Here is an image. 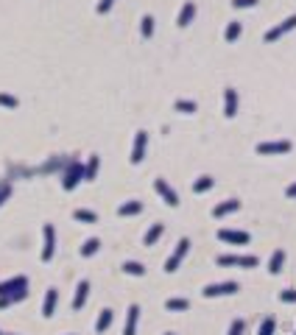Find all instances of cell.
Wrapping results in <instances>:
<instances>
[{
    "instance_id": "6da1fadb",
    "label": "cell",
    "mask_w": 296,
    "mask_h": 335,
    "mask_svg": "<svg viewBox=\"0 0 296 335\" xmlns=\"http://www.w3.org/2000/svg\"><path fill=\"white\" fill-rule=\"evenodd\" d=\"M25 277H17V279H8V282H3L0 285V296H8V299H14V302H20V299H25Z\"/></svg>"
},
{
    "instance_id": "7a4b0ae2",
    "label": "cell",
    "mask_w": 296,
    "mask_h": 335,
    "mask_svg": "<svg viewBox=\"0 0 296 335\" xmlns=\"http://www.w3.org/2000/svg\"><path fill=\"white\" fill-rule=\"evenodd\" d=\"M187 249H190V240L187 237H182V240L176 243V251L168 257V263H165V271L168 274H173V271H179V263L184 260V254H187Z\"/></svg>"
},
{
    "instance_id": "3957f363",
    "label": "cell",
    "mask_w": 296,
    "mask_h": 335,
    "mask_svg": "<svg viewBox=\"0 0 296 335\" xmlns=\"http://www.w3.org/2000/svg\"><path fill=\"white\" fill-rule=\"evenodd\" d=\"M260 263L254 254H246V257H238V254H221L218 257V265H240V268H254Z\"/></svg>"
},
{
    "instance_id": "277c9868",
    "label": "cell",
    "mask_w": 296,
    "mask_h": 335,
    "mask_svg": "<svg viewBox=\"0 0 296 335\" xmlns=\"http://www.w3.org/2000/svg\"><path fill=\"white\" fill-rule=\"evenodd\" d=\"M291 143L288 140H277V143H260L257 145V154L260 157H274V154H288Z\"/></svg>"
},
{
    "instance_id": "5b68a950",
    "label": "cell",
    "mask_w": 296,
    "mask_h": 335,
    "mask_svg": "<svg viewBox=\"0 0 296 335\" xmlns=\"http://www.w3.org/2000/svg\"><path fill=\"white\" fill-rule=\"evenodd\" d=\"M294 28H296V14L288 17V20H282L280 25H274L271 31H266V42H277L280 36H285L288 31H294Z\"/></svg>"
},
{
    "instance_id": "8992f818",
    "label": "cell",
    "mask_w": 296,
    "mask_h": 335,
    "mask_svg": "<svg viewBox=\"0 0 296 335\" xmlns=\"http://www.w3.org/2000/svg\"><path fill=\"white\" fill-rule=\"evenodd\" d=\"M201 293H204L207 299H212V296H229V293H238V282H218V285H207Z\"/></svg>"
},
{
    "instance_id": "52a82bcc",
    "label": "cell",
    "mask_w": 296,
    "mask_h": 335,
    "mask_svg": "<svg viewBox=\"0 0 296 335\" xmlns=\"http://www.w3.org/2000/svg\"><path fill=\"white\" fill-rule=\"evenodd\" d=\"M81 179H84V168H81V162H73L70 168H67V173H64L62 187H64V190H73V187H76Z\"/></svg>"
},
{
    "instance_id": "ba28073f",
    "label": "cell",
    "mask_w": 296,
    "mask_h": 335,
    "mask_svg": "<svg viewBox=\"0 0 296 335\" xmlns=\"http://www.w3.org/2000/svg\"><path fill=\"white\" fill-rule=\"evenodd\" d=\"M154 187H156V193H159V196L165 199V204H168V207H176V204H179V196H176V190H173V187H170L168 182H165V179H156V182H154Z\"/></svg>"
},
{
    "instance_id": "9c48e42d",
    "label": "cell",
    "mask_w": 296,
    "mask_h": 335,
    "mask_svg": "<svg viewBox=\"0 0 296 335\" xmlns=\"http://www.w3.org/2000/svg\"><path fill=\"white\" fill-rule=\"evenodd\" d=\"M146 143H148V134L146 131H137V137H134V148H132V165H140L143 157H146Z\"/></svg>"
},
{
    "instance_id": "30bf717a",
    "label": "cell",
    "mask_w": 296,
    "mask_h": 335,
    "mask_svg": "<svg viewBox=\"0 0 296 335\" xmlns=\"http://www.w3.org/2000/svg\"><path fill=\"white\" fill-rule=\"evenodd\" d=\"M42 237H45V246H42V260L48 263L50 257H53V251H56V237H53V226H50V223H45V229H42Z\"/></svg>"
},
{
    "instance_id": "8fae6325",
    "label": "cell",
    "mask_w": 296,
    "mask_h": 335,
    "mask_svg": "<svg viewBox=\"0 0 296 335\" xmlns=\"http://www.w3.org/2000/svg\"><path fill=\"white\" fill-rule=\"evenodd\" d=\"M218 240L235 243V246H246V243H249V235H246V232H235V229H221V232H218Z\"/></svg>"
},
{
    "instance_id": "7c38bea8",
    "label": "cell",
    "mask_w": 296,
    "mask_h": 335,
    "mask_svg": "<svg viewBox=\"0 0 296 335\" xmlns=\"http://www.w3.org/2000/svg\"><path fill=\"white\" fill-rule=\"evenodd\" d=\"M224 114L226 117H235L238 114V93H235L232 87L224 93Z\"/></svg>"
},
{
    "instance_id": "4fadbf2b",
    "label": "cell",
    "mask_w": 296,
    "mask_h": 335,
    "mask_svg": "<svg viewBox=\"0 0 296 335\" xmlns=\"http://www.w3.org/2000/svg\"><path fill=\"white\" fill-rule=\"evenodd\" d=\"M193 17H196V3H184L182 11H179V17H176V25L179 28H187V25L193 22Z\"/></svg>"
},
{
    "instance_id": "5bb4252c",
    "label": "cell",
    "mask_w": 296,
    "mask_h": 335,
    "mask_svg": "<svg viewBox=\"0 0 296 335\" xmlns=\"http://www.w3.org/2000/svg\"><path fill=\"white\" fill-rule=\"evenodd\" d=\"M87 293H90V282H87V279H81V282H78V288H76V296H73V310H81V307H84Z\"/></svg>"
},
{
    "instance_id": "9a60e30c",
    "label": "cell",
    "mask_w": 296,
    "mask_h": 335,
    "mask_svg": "<svg viewBox=\"0 0 296 335\" xmlns=\"http://www.w3.org/2000/svg\"><path fill=\"white\" fill-rule=\"evenodd\" d=\"M240 207V201H235V199H229V201H221L218 207L212 210V218H226L229 213H235V210Z\"/></svg>"
},
{
    "instance_id": "2e32d148",
    "label": "cell",
    "mask_w": 296,
    "mask_h": 335,
    "mask_svg": "<svg viewBox=\"0 0 296 335\" xmlns=\"http://www.w3.org/2000/svg\"><path fill=\"white\" fill-rule=\"evenodd\" d=\"M137 319H140V307L132 305V307H129V316H126V327H123V335H134V330H137Z\"/></svg>"
},
{
    "instance_id": "e0dca14e",
    "label": "cell",
    "mask_w": 296,
    "mask_h": 335,
    "mask_svg": "<svg viewBox=\"0 0 296 335\" xmlns=\"http://www.w3.org/2000/svg\"><path fill=\"white\" fill-rule=\"evenodd\" d=\"M143 213V204L140 201H126V204H120L118 207V215L120 218H132V215H140Z\"/></svg>"
},
{
    "instance_id": "ac0fdd59",
    "label": "cell",
    "mask_w": 296,
    "mask_h": 335,
    "mask_svg": "<svg viewBox=\"0 0 296 335\" xmlns=\"http://www.w3.org/2000/svg\"><path fill=\"white\" fill-rule=\"evenodd\" d=\"M56 299H59V291H53V288H50V291L45 293V305H42V316H45V319H50V316H53V310H56Z\"/></svg>"
},
{
    "instance_id": "d6986e66",
    "label": "cell",
    "mask_w": 296,
    "mask_h": 335,
    "mask_svg": "<svg viewBox=\"0 0 296 335\" xmlns=\"http://www.w3.org/2000/svg\"><path fill=\"white\" fill-rule=\"evenodd\" d=\"M282 263H285V251L277 249L274 254H271V260H268V271H271V274H280V271H282Z\"/></svg>"
},
{
    "instance_id": "ffe728a7",
    "label": "cell",
    "mask_w": 296,
    "mask_h": 335,
    "mask_svg": "<svg viewBox=\"0 0 296 335\" xmlns=\"http://www.w3.org/2000/svg\"><path fill=\"white\" fill-rule=\"evenodd\" d=\"M240 34H243V25H240V22H229L226 31H224V39H226V42H238Z\"/></svg>"
},
{
    "instance_id": "44dd1931",
    "label": "cell",
    "mask_w": 296,
    "mask_h": 335,
    "mask_svg": "<svg viewBox=\"0 0 296 335\" xmlns=\"http://www.w3.org/2000/svg\"><path fill=\"white\" fill-rule=\"evenodd\" d=\"M109 324H112V310H101L98 321H95V333H106Z\"/></svg>"
},
{
    "instance_id": "7402d4cb",
    "label": "cell",
    "mask_w": 296,
    "mask_h": 335,
    "mask_svg": "<svg viewBox=\"0 0 296 335\" xmlns=\"http://www.w3.org/2000/svg\"><path fill=\"white\" fill-rule=\"evenodd\" d=\"M162 232H165L162 223H154V226H151V229L146 232V246H154V243L159 240V237H162Z\"/></svg>"
},
{
    "instance_id": "603a6c76",
    "label": "cell",
    "mask_w": 296,
    "mask_h": 335,
    "mask_svg": "<svg viewBox=\"0 0 296 335\" xmlns=\"http://www.w3.org/2000/svg\"><path fill=\"white\" fill-rule=\"evenodd\" d=\"M212 185H215V179L212 176H198L196 182H193V193H207Z\"/></svg>"
},
{
    "instance_id": "cb8c5ba5",
    "label": "cell",
    "mask_w": 296,
    "mask_h": 335,
    "mask_svg": "<svg viewBox=\"0 0 296 335\" xmlns=\"http://www.w3.org/2000/svg\"><path fill=\"white\" fill-rule=\"evenodd\" d=\"M140 31H143V36H146V39H151V36H154V17H151V14H146L140 20Z\"/></svg>"
},
{
    "instance_id": "d4e9b609",
    "label": "cell",
    "mask_w": 296,
    "mask_h": 335,
    "mask_svg": "<svg viewBox=\"0 0 296 335\" xmlns=\"http://www.w3.org/2000/svg\"><path fill=\"white\" fill-rule=\"evenodd\" d=\"M165 307H168L170 313H182V310L190 307V302H187V299H168V302H165Z\"/></svg>"
},
{
    "instance_id": "484cf974",
    "label": "cell",
    "mask_w": 296,
    "mask_h": 335,
    "mask_svg": "<svg viewBox=\"0 0 296 335\" xmlns=\"http://www.w3.org/2000/svg\"><path fill=\"white\" fill-rule=\"evenodd\" d=\"M98 249H101V240H98V237H90V240L81 246V257H92Z\"/></svg>"
},
{
    "instance_id": "4316f807",
    "label": "cell",
    "mask_w": 296,
    "mask_h": 335,
    "mask_svg": "<svg viewBox=\"0 0 296 335\" xmlns=\"http://www.w3.org/2000/svg\"><path fill=\"white\" fill-rule=\"evenodd\" d=\"M73 218H76V221H81V223H95V221H98V215L90 213V210H76V213H73Z\"/></svg>"
},
{
    "instance_id": "83f0119b",
    "label": "cell",
    "mask_w": 296,
    "mask_h": 335,
    "mask_svg": "<svg viewBox=\"0 0 296 335\" xmlns=\"http://www.w3.org/2000/svg\"><path fill=\"white\" fill-rule=\"evenodd\" d=\"M95 173H98V157H90V162L84 165V179H87V182H92Z\"/></svg>"
},
{
    "instance_id": "f1b7e54d",
    "label": "cell",
    "mask_w": 296,
    "mask_h": 335,
    "mask_svg": "<svg viewBox=\"0 0 296 335\" xmlns=\"http://www.w3.org/2000/svg\"><path fill=\"white\" fill-rule=\"evenodd\" d=\"M173 109H176V112H182V114H193V112H196V101H176V104H173Z\"/></svg>"
},
{
    "instance_id": "f546056e",
    "label": "cell",
    "mask_w": 296,
    "mask_h": 335,
    "mask_svg": "<svg viewBox=\"0 0 296 335\" xmlns=\"http://www.w3.org/2000/svg\"><path fill=\"white\" fill-rule=\"evenodd\" d=\"M123 271L132 274V277H143L146 274V268H143L140 263H134V260H129V263H123Z\"/></svg>"
},
{
    "instance_id": "4dcf8cb0",
    "label": "cell",
    "mask_w": 296,
    "mask_h": 335,
    "mask_svg": "<svg viewBox=\"0 0 296 335\" xmlns=\"http://www.w3.org/2000/svg\"><path fill=\"white\" fill-rule=\"evenodd\" d=\"M274 330H277V321L268 316V319H263V324H260V330H257V335H274Z\"/></svg>"
},
{
    "instance_id": "1f68e13d",
    "label": "cell",
    "mask_w": 296,
    "mask_h": 335,
    "mask_svg": "<svg viewBox=\"0 0 296 335\" xmlns=\"http://www.w3.org/2000/svg\"><path fill=\"white\" fill-rule=\"evenodd\" d=\"M0 107H6V109H17V98H14V95L0 93Z\"/></svg>"
},
{
    "instance_id": "d6a6232c",
    "label": "cell",
    "mask_w": 296,
    "mask_h": 335,
    "mask_svg": "<svg viewBox=\"0 0 296 335\" xmlns=\"http://www.w3.org/2000/svg\"><path fill=\"white\" fill-rule=\"evenodd\" d=\"M280 299L285 302V305H294V302H296V291H294V288H285V291L280 293Z\"/></svg>"
},
{
    "instance_id": "836d02e7",
    "label": "cell",
    "mask_w": 296,
    "mask_h": 335,
    "mask_svg": "<svg viewBox=\"0 0 296 335\" xmlns=\"http://www.w3.org/2000/svg\"><path fill=\"white\" fill-rule=\"evenodd\" d=\"M232 6L235 8H252V6H257V0H232Z\"/></svg>"
},
{
    "instance_id": "e575fe53",
    "label": "cell",
    "mask_w": 296,
    "mask_h": 335,
    "mask_svg": "<svg viewBox=\"0 0 296 335\" xmlns=\"http://www.w3.org/2000/svg\"><path fill=\"white\" fill-rule=\"evenodd\" d=\"M240 333H243V321L235 319V321H232V327H229V335H240Z\"/></svg>"
},
{
    "instance_id": "d590c367",
    "label": "cell",
    "mask_w": 296,
    "mask_h": 335,
    "mask_svg": "<svg viewBox=\"0 0 296 335\" xmlns=\"http://www.w3.org/2000/svg\"><path fill=\"white\" fill-rule=\"evenodd\" d=\"M112 6H115V0H101V3H98V14H106Z\"/></svg>"
},
{
    "instance_id": "8d00e7d4",
    "label": "cell",
    "mask_w": 296,
    "mask_h": 335,
    "mask_svg": "<svg viewBox=\"0 0 296 335\" xmlns=\"http://www.w3.org/2000/svg\"><path fill=\"white\" fill-rule=\"evenodd\" d=\"M285 193H288V199H296V185H291Z\"/></svg>"
},
{
    "instance_id": "74e56055",
    "label": "cell",
    "mask_w": 296,
    "mask_h": 335,
    "mask_svg": "<svg viewBox=\"0 0 296 335\" xmlns=\"http://www.w3.org/2000/svg\"><path fill=\"white\" fill-rule=\"evenodd\" d=\"M6 199H8V187H6V190H0V204H3Z\"/></svg>"
},
{
    "instance_id": "f35d334b",
    "label": "cell",
    "mask_w": 296,
    "mask_h": 335,
    "mask_svg": "<svg viewBox=\"0 0 296 335\" xmlns=\"http://www.w3.org/2000/svg\"><path fill=\"white\" fill-rule=\"evenodd\" d=\"M165 335H173V333H165Z\"/></svg>"
},
{
    "instance_id": "ab89813d",
    "label": "cell",
    "mask_w": 296,
    "mask_h": 335,
    "mask_svg": "<svg viewBox=\"0 0 296 335\" xmlns=\"http://www.w3.org/2000/svg\"><path fill=\"white\" fill-rule=\"evenodd\" d=\"M294 335H296V333H294Z\"/></svg>"
}]
</instances>
